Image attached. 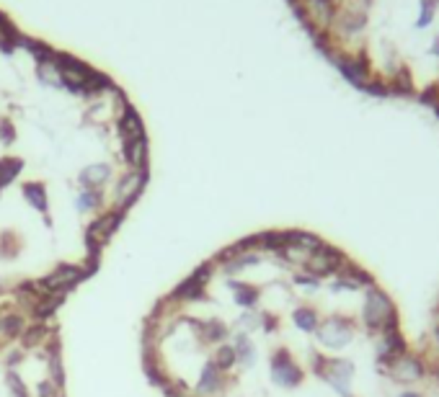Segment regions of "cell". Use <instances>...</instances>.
<instances>
[{
    "instance_id": "cell-36",
    "label": "cell",
    "mask_w": 439,
    "mask_h": 397,
    "mask_svg": "<svg viewBox=\"0 0 439 397\" xmlns=\"http://www.w3.org/2000/svg\"><path fill=\"white\" fill-rule=\"evenodd\" d=\"M395 397H424V395H421V392H419V390H411V387H409V390L398 392V395H395Z\"/></svg>"
},
{
    "instance_id": "cell-24",
    "label": "cell",
    "mask_w": 439,
    "mask_h": 397,
    "mask_svg": "<svg viewBox=\"0 0 439 397\" xmlns=\"http://www.w3.org/2000/svg\"><path fill=\"white\" fill-rule=\"evenodd\" d=\"M439 8V0H421V11H419V21H416V29H426L429 23L434 21V13H437Z\"/></svg>"
},
{
    "instance_id": "cell-5",
    "label": "cell",
    "mask_w": 439,
    "mask_h": 397,
    "mask_svg": "<svg viewBox=\"0 0 439 397\" xmlns=\"http://www.w3.org/2000/svg\"><path fill=\"white\" fill-rule=\"evenodd\" d=\"M323 243L326 240L320 238L318 233H311V230H284V248L279 250V255L287 263L305 266L311 253H315Z\"/></svg>"
},
{
    "instance_id": "cell-35",
    "label": "cell",
    "mask_w": 439,
    "mask_h": 397,
    "mask_svg": "<svg viewBox=\"0 0 439 397\" xmlns=\"http://www.w3.org/2000/svg\"><path fill=\"white\" fill-rule=\"evenodd\" d=\"M277 325H279V322H277V317L274 315H264V320H261V328L264 330H274Z\"/></svg>"
},
{
    "instance_id": "cell-27",
    "label": "cell",
    "mask_w": 439,
    "mask_h": 397,
    "mask_svg": "<svg viewBox=\"0 0 439 397\" xmlns=\"http://www.w3.org/2000/svg\"><path fill=\"white\" fill-rule=\"evenodd\" d=\"M292 284L300 286V289H308V292H318L320 286H323V281L315 276H311L308 271H297L295 276H292Z\"/></svg>"
},
{
    "instance_id": "cell-30",
    "label": "cell",
    "mask_w": 439,
    "mask_h": 397,
    "mask_svg": "<svg viewBox=\"0 0 439 397\" xmlns=\"http://www.w3.org/2000/svg\"><path fill=\"white\" fill-rule=\"evenodd\" d=\"M96 204H99V196L93 194V191H85V194H80V199H78V209H91Z\"/></svg>"
},
{
    "instance_id": "cell-26",
    "label": "cell",
    "mask_w": 439,
    "mask_h": 397,
    "mask_svg": "<svg viewBox=\"0 0 439 397\" xmlns=\"http://www.w3.org/2000/svg\"><path fill=\"white\" fill-rule=\"evenodd\" d=\"M364 93H370V96H378V98H385V96H390V88H387V78H383V75H372V80L364 85Z\"/></svg>"
},
{
    "instance_id": "cell-33",
    "label": "cell",
    "mask_w": 439,
    "mask_h": 397,
    "mask_svg": "<svg viewBox=\"0 0 439 397\" xmlns=\"http://www.w3.org/2000/svg\"><path fill=\"white\" fill-rule=\"evenodd\" d=\"M8 384H11V390H13V395H16V397H26V392H23L21 382L16 379V374H11V377H8Z\"/></svg>"
},
{
    "instance_id": "cell-21",
    "label": "cell",
    "mask_w": 439,
    "mask_h": 397,
    "mask_svg": "<svg viewBox=\"0 0 439 397\" xmlns=\"http://www.w3.org/2000/svg\"><path fill=\"white\" fill-rule=\"evenodd\" d=\"M23 194H26V199H29V204L34 209L47 214V191L42 183H26V186H23Z\"/></svg>"
},
{
    "instance_id": "cell-6",
    "label": "cell",
    "mask_w": 439,
    "mask_h": 397,
    "mask_svg": "<svg viewBox=\"0 0 439 397\" xmlns=\"http://www.w3.org/2000/svg\"><path fill=\"white\" fill-rule=\"evenodd\" d=\"M269 372H272V382L277 387H284V390H295L305 382V369L295 361V356L289 353V348L279 346L277 351L272 353V361H269Z\"/></svg>"
},
{
    "instance_id": "cell-14",
    "label": "cell",
    "mask_w": 439,
    "mask_h": 397,
    "mask_svg": "<svg viewBox=\"0 0 439 397\" xmlns=\"http://www.w3.org/2000/svg\"><path fill=\"white\" fill-rule=\"evenodd\" d=\"M145 181H148V176L145 173H129L127 178L119 183V191H116V196H119V204H132L140 196V191H143Z\"/></svg>"
},
{
    "instance_id": "cell-2",
    "label": "cell",
    "mask_w": 439,
    "mask_h": 397,
    "mask_svg": "<svg viewBox=\"0 0 439 397\" xmlns=\"http://www.w3.org/2000/svg\"><path fill=\"white\" fill-rule=\"evenodd\" d=\"M354 361L351 359H333L320 351H311V374L326 382L339 397H356L354 395Z\"/></svg>"
},
{
    "instance_id": "cell-23",
    "label": "cell",
    "mask_w": 439,
    "mask_h": 397,
    "mask_svg": "<svg viewBox=\"0 0 439 397\" xmlns=\"http://www.w3.org/2000/svg\"><path fill=\"white\" fill-rule=\"evenodd\" d=\"M235 361H238V356H235V348L233 346H220L217 353H215L212 364L220 369V372H225V369H233Z\"/></svg>"
},
{
    "instance_id": "cell-18",
    "label": "cell",
    "mask_w": 439,
    "mask_h": 397,
    "mask_svg": "<svg viewBox=\"0 0 439 397\" xmlns=\"http://www.w3.org/2000/svg\"><path fill=\"white\" fill-rule=\"evenodd\" d=\"M235 356H238V361L241 364H246V367H251L253 361H256V348H253V343L248 341V336L246 333H241V336L235 338Z\"/></svg>"
},
{
    "instance_id": "cell-1",
    "label": "cell",
    "mask_w": 439,
    "mask_h": 397,
    "mask_svg": "<svg viewBox=\"0 0 439 397\" xmlns=\"http://www.w3.org/2000/svg\"><path fill=\"white\" fill-rule=\"evenodd\" d=\"M362 328L367 330V336L378 338L380 333H385L390 328H401V312L398 305L390 294L380 284L364 289V302H362Z\"/></svg>"
},
{
    "instance_id": "cell-8",
    "label": "cell",
    "mask_w": 439,
    "mask_h": 397,
    "mask_svg": "<svg viewBox=\"0 0 439 397\" xmlns=\"http://www.w3.org/2000/svg\"><path fill=\"white\" fill-rule=\"evenodd\" d=\"M378 284V279L372 271H367L362 263H356L349 258L341 271L336 276L331 279V292L339 294V292H364V289H370V286Z\"/></svg>"
},
{
    "instance_id": "cell-12",
    "label": "cell",
    "mask_w": 439,
    "mask_h": 397,
    "mask_svg": "<svg viewBox=\"0 0 439 397\" xmlns=\"http://www.w3.org/2000/svg\"><path fill=\"white\" fill-rule=\"evenodd\" d=\"M119 227V214H107V217H101L99 222H93L88 227V245H91V253H96V248L109 240L114 235V230Z\"/></svg>"
},
{
    "instance_id": "cell-19",
    "label": "cell",
    "mask_w": 439,
    "mask_h": 397,
    "mask_svg": "<svg viewBox=\"0 0 439 397\" xmlns=\"http://www.w3.org/2000/svg\"><path fill=\"white\" fill-rule=\"evenodd\" d=\"M107 178H109V165H88V168L80 173V181H83V186H88V188L101 186Z\"/></svg>"
},
{
    "instance_id": "cell-20",
    "label": "cell",
    "mask_w": 439,
    "mask_h": 397,
    "mask_svg": "<svg viewBox=\"0 0 439 397\" xmlns=\"http://www.w3.org/2000/svg\"><path fill=\"white\" fill-rule=\"evenodd\" d=\"M145 152H148V140H145V137L124 145V155H127L129 165H135V168H140V165L145 163Z\"/></svg>"
},
{
    "instance_id": "cell-15",
    "label": "cell",
    "mask_w": 439,
    "mask_h": 397,
    "mask_svg": "<svg viewBox=\"0 0 439 397\" xmlns=\"http://www.w3.org/2000/svg\"><path fill=\"white\" fill-rule=\"evenodd\" d=\"M227 286L233 289L235 302L241 307H256V302L261 300V289L256 284H248V281H227Z\"/></svg>"
},
{
    "instance_id": "cell-10",
    "label": "cell",
    "mask_w": 439,
    "mask_h": 397,
    "mask_svg": "<svg viewBox=\"0 0 439 397\" xmlns=\"http://www.w3.org/2000/svg\"><path fill=\"white\" fill-rule=\"evenodd\" d=\"M80 279H85V271L76 269V266H62V269H57L52 274V276H47L44 281H42V286H44L47 292H68L70 286H76Z\"/></svg>"
},
{
    "instance_id": "cell-13",
    "label": "cell",
    "mask_w": 439,
    "mask_h": 397,
    "mask_svg": "<svg viewBox=\"0 0 439 397\" xmlns=\"http://www.w3.org/2000/svg\"><path fill=\"white\" fill-rule=\"evenodd\" d=\"M320 320H323V317H320V312H318L315 305L303 302V305H297V307L292 310V322H295V328L303 330V333H313V336H315Z\"/></svg>"
},
{
    "instance_id": "cell-37",
    "label": "cell",
    "mask_w": 439,
    "mask_h": 397,
    "mask_svg": "<svg viewBox=\"0 0 439 397\" xmlns=\"http://www.w3.org/2000/svg\"><path fill=\"white\" fill-rule=\"evenodd\" d=\"M432 54H437V57H439V37L434 39V44H432Z\"/></svg>"
},
{
    "instance_id": "cell-9",
    "label": "cell",
    "mask_w": 439,
    "mask_h": 397,
    "mask_svg": "<svg viewBox=\"0 0 439 397\" xmlns=\"http://www.w3.org/2000/svg\"><path fill=\"white\" fill-rule=\"evenodd\" d=\"M409 348H411V343H409V338H406V333H403V328H390V330H385V333H380V336L375 338V361H378V369L387 367L390 361L403 356Z\"/></svg>"
},
{
    "instance_id": "cell-3",
    "label": "cell",
    "mask_w": 439,
    "mask_h": 397,
    "mask_svg": "<svg viewBox=\"0 0 439 397\" xmlns=\"http://www.w3.org/2000/svg\"><path fill=\"white\" fill-rule=\"evenodd\" d=\"M356 333H359V322L354 317L333 312V315L320 320L318 330H315V341L326 351H344V348L354 343Z\"/></svg>"
},
{
    "instance_id": "cell-34",
    "label": "cell",
    "mask_w": 439,
    "mask_h": 397,
    "mask_svg": "<svg viewBox=\"0 0 439 397\" xmlns=\"http://www.w3.org/2000/svg\"><path fill=\"white\" fill-rule=\"evenodd\" d=\"M39 336H44V330H42V328H34V330H29V333H26V346H34V343H39Z\"/></svg>"
},
{
    "instance_id": "cell-32",
    "label": "cell",
    "mask_w": 439,
    "mask_h": 397,
    "mask_svg": "<svg viewBox=\"0 0 439 397\" xmlns=\"http://www.w3.org/2000/svg\"><path fill=\"white\" fill-rule=\"evenodd\" d=\"M432 348L439 351V315H434L432 320Z\"/></svg>"
},
{
    "instance_id": "cell-17",
    "label": "cell",
    "mask_w": 439,
    "mask_h": 397,
    "mask_svg": "<svg viewBox=\"0 0 439 397\" xmlns=\"http://www.w3.org/2000/svg\"><path fill=\"white\" fill-rule=\"evenodd\" d=\"M121 135H124V140H127V142L145 137L143 121H140V116H137L132 109H127V111H124V116H121Z\"/></svg>"
},
{
    "instance_id": "cell-28",
    "label": "cell",
    "mask_w": 439,
    "mask_h": 397,
    "mask_svg": "<svg viewBox=\"0 0 439 397\" xmlns=\"http://www.w3.org/2000/svg\"><path fill=\"white\" fill-rule=\"evenodd\" d=\"M419 104L429 106V109H434V106H439V83H432V85H426L421 93H419Z\"/></svg>"
},
{
    "instance_id": "cell-11",
    "label": "cell",
    "mask_w": 439,
    "mask_h": 397,
    "mask_svg": "<svg viewBox=\"0 0 439 397\" xmlns=\"http://www.w3.org/2000/svg\"><path fill=\"white\" fill-rule=\"evenodd\" d=\"M387 88H390V96H403V98L416 96V83H414L409 65H398L387 75Z\"/></svg>"
},
{
    "instance_id": "cell-31",
    "label": "cell",
    "mask_w": 439,
    "mask_h": 397,
    "mask_svg": "<svg viewBox=\"0 0 439 397\" xmlns=\"http://www.w3.org/2000/svg\"><path fill=\"white\" fill-rule=\"evenodd\" d=\"M3 325H6V333H11V336H13V333H18V328H21V320H18V317H6V322H3Z\"/></svg>"
},
{
    "instance_id": "cell-25",
    "label": "cell",
    "mask_w": 439,
    "mask_h": 397,
    "mask_svg": "<svg viewBox=\"0 0 439 397\" xmlns=\"http://www.w3.org/2000/svg\"><path fill=\"white\" fill-rule=\"evenodd\" d=\"M202 330H205V341H207V343H217V341H225V336H227L225 322H220V320H207V325Z\"/></svg>"
},
{
    "instance_id": "cell-16",
    "label": "cell",
    "mask_w": 439,
    "mask_h": 397,
    "mask_svg": "<svg viewBox=\"0 0 439 397\" xmlns=\"http://www.w3.org/2000/svg\"><path fill=\"white\" fill-rule=\"evenodd\" d=\"M222 387V377H220V369L215 367L212 361L202 369V379H199V395H215V392Z\"/></svg>"
},
{
    "instance_id": "cell-29",
    "label": "cell",
    "mask_w": 439,
    "mask_h": 397,
    "mask_svg": "<svg viewBox=\"0 0 439 397\" xmlns=\"http://www.w3.org/2000/svg\"><path fill=\"white\" fill-rule=\"evenodd\" d=\"M426 353V361H429V379H434V382L439 384V351H434V348H429Z\"/></svg>"
},
{
    "instance_id": "cell-4",
    "label": "cell",
    "mask_w": 439,
    "mask_h": 397,
    "mask_svg": "<svg viewBox=\"0 0 439 397\" xmlns=\"http://www.w3.org/2000/svg\"><path fill=\"white\" fill-rule=\"evenodd\" d=\"M378 372L383 377H387L390 382L411 387V384L424 382L429 377V361H426V353L421 348H409L403 356H398V359L390 361L387 367L378 369Z\"/></svg>"
},
{
    "instance_id": "cell-7",
    "label": "cell",
    "mask_w": 439,
    "mask_h": 397,
    "mask_svg": "<svg viewBox=\"0 0 439 397\" xmlns=\"http://www.w3.org/2000/svg\"><path fill=\"white\" fill-rule=\"evenodd\" d=\"M349 261V255L341 250L339 245H331V243H323V245L315 250V253H311V258L305 261L303 271H308L311 276L315 279H333L336 274L341 271V266Z\"/></svg>"
},
{
    "instance_id": "cell-22",
    "label": "cell",
    "mask_w": 439,
    "mask_h": 397,
    "mask_svg": "<svg viewBox=\"0 0 439 397\" xmlns=\"http://www.w3.org/2000/svg\"><path fill=\"white\" fill-rule=\"evenodd\" d=\"M21 168H23V160H18V158L0 160V188L8 186V183H11V181L21 173Z\"/></svg>"
}]
</instances>
